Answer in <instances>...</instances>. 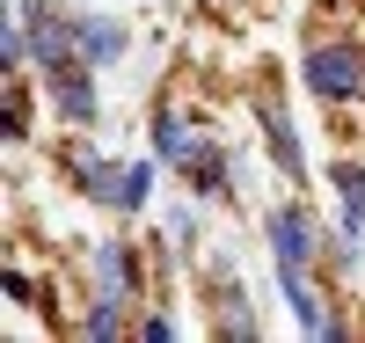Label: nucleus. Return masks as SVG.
<instances>
[{"instance_id":"obj_1","label":"nucleus","mask_w":365,"mask_h":343,"mask_svg":"<svg viewBox=\"0 0 365 343\" xmlns=\"http://www.w3.org/2000/svg\"><path fill=\"white\" fill-rule=\"evenodd\" d=\"M307 88H314V96H329V103L358 96V88H365V58H358V51H344V44L314 51V58H307Z\"/></svg>"},{"instance_id":"obj_2","label":"nucleus","mask_w":365,"mask_h":343,"mask_svg":"<svg viewBox=\"0 0 365 343\" xmlns=\"http://www.w3.org/2000/svg\"><path fill=\"white\" fill-rule=\"evenodd\" d=\"M88 58H66V66H44L51 73V96H58V110H66V124H88L96 117V88H88Z\"/></svg>"},{"instance_id":"obj_3","label":"nucleus","mask_w":365,"mask_h":343,"mask_svg":"<svg viewBox=\"0 0 365 343\" xmlns=\"http://www.w3.org/2000/svg\"><path fill=\"white\" fill-rule=\"evenodd\" d=\"M270 241H278V270H299L314 256V227L299 220V212H278V220H270Z\"/></svg>"},{"instance_id":"obj_4","label":"nucleus","mask_w":365,"mask_h":343,"mask_svg":"<svg viewBox=\"0 0 365 343\" xmlns=\"http://www.w3.org/2000/svg\"><path fill=\"white\" fill-rule=\"evenodd\" d=\"M73 44H81L88 66H110V58L125 51V29H117V22H81V29H73Z\"/></svg>"},{"instance_id":"obj_5","label":"nucleus","mask_w":365,"mask_h":343,"mask_svg":"<svg viewBox=\"0 0 365 343\" xmlns=\"http://www.w3.org/2000/svg\"><path fill=\"white\" fill-rule=\"evenodd\" d=\"M263 132H270V153H278V168H285V175H299V139H292V124L270 110V103H263Z\"/></svg>"},{"instance_id":"obj_6","label":"nucleus","mask_w":365,"mask_h":343,"mask_svg":"<svg viewBox=\"0 0 365 343\" xmlns=\"http://www.w3.org/2000/svg\"><path fill=\"white\" fill-rule=\"evenodd\" d=\"M336 190H344V234L365 227V168H336Z\"/></svg>"},{"instance_id":"obj_7","label":"nucleus","mask_w":365,"mask_h":343,"mask_svg":"<svg viewBox=\"0 0 365 343\" xmlns=\"http://www.w3.org/2000/svg\"><path fill=\"white\" fill-rule=\"evenodd\" d=\"M154 146L168 153V161H182V168H190V153H197V139H190V132H182V124H175V117H161V124H154Z\"/></svg>"},{"instance_id":"obj_8","label":"nucleus","mask_w":365,"mask_h":343,"mask_svg":"<svg viewBox=\"0 0 365 343\" xmlns=\"http://www.w3.org/2000/svg\"><path fill=\"white\" fill-rule=\"evenodd\" d=\"M96 270H103V300H125V248H103V256H96Z\"/></svg>"},{"instance_id":"obj_9","label":"nucleus","mask_w":365,"mask_h":343,"mask_svg":"<svg viewBox=\"0 0 365 343\" xmlns=\"http://www.w3.org/2000/svg\"><path fill=\"white\" fill-rule=\"evenodd\" d=\"M125 329V300H103L96 314H88V336H117Z\"/></svg>"},{"instance_id":"obj_10","label":"nucleus","mask_w":365,"mask_h":343,"mask_svg":"<svg viewBox=\"0 0 365 343\" xmlns=\"http://www.w3.org/2000/svg\"><path fill=\"white\" fill-rule=\"evenodd\" d=\"M0 58H8V66H22V58H29V37H22V29H8V37H0Z\"/></svg>"}]
</instances>
